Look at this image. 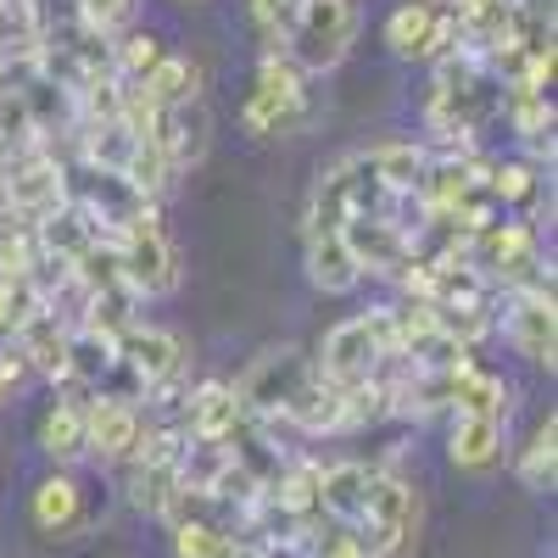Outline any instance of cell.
<instances>
[{"label":"cell","instance_id":"cell-1","mask_svg":"<svg viewBox=\"0 0 558 558\" xmlns=\"http://www.w3.org/2000/svg\"><path fill=\"white\" fill-rule=\"evenodd\" d=\"M391 347H397L391 307H380V313H363V318L336 324V330L324 336V352H318L313 368H318L330 386L352 391V386H363V380H375V368H380V357H386Z\"/></svg>","mask_w":558,"mask_h":558},{"label":"cell","instance_id":"cell-2","mask_svg":"<svg viewBox=\"0 0 558 558\" xmlns=\"http://www.w3.org/2000/svg\"><path fill=\"white\" fill-rule=\"evenodd\" d=\"M352 39H357V7L352 0H302V12H296L291 34L279 39V51H286L302 73H330L352 51Z\"/></svg>","mask_w":558,"mask_h":558},{"label":"cell","instance_id":"cell-3","mask_svg":"<svg viewBox=\"0 0 558 558\" xmlns=\"http://www.w3.org/2000/svg\"><path fill=\"white\" fill-rule=\"evenodd\" d=\"M413 536H418V497H413V486L386 475V470H375L363 520H357V547L368 558H408Z\"/></svg>","mask_w":558,"mask_h":558},{"label":"cell","instance_id":"cell-4","mask_svg":"<svg viewBox=\"0 0 558 558\" xmlns=\"http://www.w3.org/2000/svg\"><path fill=\"white\" fill-rule=\"evenodd\" d=\"M302 68L286 57V51H268L257 62V89H252V101H246V129L257 140H274V134H291L307 123V89H302Z\"/></svg>","mask_w":558,"mask_h":558},{"label":"cell","instance_id":"cell-5","mask_svg":"<svg viewBox=\"0 0 558 558\" xmlns=\"http://www.w3.org/2000/svg\"><path fill=\"white\" fill-rule=\"evenodd\" d=\"M112 246H118V263H123V286H129L140 302H146V296H168V291L179 286V252H173V241L162 235L157 207H151L146 218H134Z\"/></svg>","mask_w":558,"mask_h":558},{"label":"cell","instance_id":"cell-6","mask_svg":"<svg viewBox=\"0 0 558 558\" xmlns=\"http://www.w3.org/2000/svg\"><path fill=\"white\" fill-rule=\"evenodd\" d=\"M118 357L123 368L146 386V402H173V391L184 386V341L157 324H134L118 336Z\"/></svg>","mask_w":558,"mask_h":558},{"label":"cell","instance_id":"cell-7","mask_svg":"<svg viewBox=\"0 0 558 558\" xmlns=\"http://www.w3.org/2000/svg\"><path fill=\"white\" fill-rule=\"evenodd\" d=\"M307 375H313V357H302L296 347H268L263 357H252L246 380L235 386L241 413H252V418H279Z\"/></svg>","mask_w":558,"mask_h":558},{"label":"cell","instance_id":"cell-8","mask_svg":"<svg viewBox=\"0 0 558 558\" xmlns=\"http://www.w3.org/2000/svg\"><path fill=\"white\" fill-rule=\"evenodd\" d=\"M68 202H78L89 213V223L101 229V241H118L134 218L151 213V196H140L123 173H101V168H84L78 191H68Z\"/></svg>","mask_w":558,"mask_h":558},{"label":"cell","instance_id":"cell-9","mask_svg":"<svg viewBox=\"0 0 558 558\" xmlns=\"http://www.w3.org/2000/svg\"><path fill=\"white\" fill-rule=\"evenodd\" d=\"M502 330H508V341H514L520 357H531L536 368H553V363H558V307H553V286L508 296Z\"/></svg>","mask_w":558,"mask_h":558},{"label":"cell","instance_id":"cell-10","mask_svg":"<svg viewBox=\"0 0 558 558\" xmlns=\"http://www.w3.org/2000/svg\"><path fill=\"white\" fill-rule=\"evenodd\" d=\"M7 202H12V218H28V223H39V218H51L62 202H68V168H62V157H28V162H17L7 179Z\"/></svg>","mask_w":558,"mask_h":558},{"label":"cell","instance_id":"cell-11","mask_svg":"<svg viewBox=\"0 0 558 558\" xmlns=\"http://www.w3.org/2000/svg\"><path fill=\"white\" fill-rule=\"evenodd\" d=\"M341 241L352 252V263L363 274H397L408 263V223H397L391 213H352L347 229H341Z\"/></svg>","mask_w":558,"mask_h":558},{"label":"cell","instance_id":"cell-12","mask_svg":"<svg viewBox=\"0 0 558 558\" xmlns=\"http://www.w3.org/2000/svg\"><path fill=\"white\" fill-rule=\"evenodd\" d=\"M140 430H146L140 408H129L118 397H96V402L84 408V452H96L101 463H123L134 452Z\"/></svg>","mask_w":558,"mask_h":558},{"label":"cell","instance_id":"cell-13","mask_svg":"<svg viewBox=\"0 0 558 558\" xmlns=\"http://www.w3.org/2000/svg\"><path fill=\"white\" fill-rule=\"evenodd\" d=\"M151 140H157V151L168 157L173 173H179V168H196V162L207 157V140H213V118H207L202 96H196V101H179V107H168V112H157Z\"/></svg>","mask_w":558,"mask_h":558},{"label":"cell","instance_id":"cell-14","mask_svg":"<svg viewBox=\"0 0 558 558\" xmlns=\"http://www.w3.org/2000/svg\"><path fill=\"white\" fill-rule=\"evenodd\" d=\"M17 341V357H23V368H34V375H45L51 386H62L68 380V341H73V324H62L57 313H34L23 330L12 336Z\"/></svg>","mask_w":558,"mask_h":558},{"label":"cell","instance_id":"cell-15","mask_svg":"<svg viewBox=\"0 0 558 558\" xmlns=\"http://www.w3.org/2000/svg\"><path fill=\"white\" fill-rule=\"evenodd\" d=\"M241 397H235V386H223V380H207V386H196L191 397H184V408H179V430L191 436V441H223L229 430L241 425Z\"/></svg>","mask_w":558,"mask_h":558},{"label":"cell","instance_id":"cell-16","mask_svg":"<svg viewBox=\"0 0 558 558\" xmlns=\"http://www.w3.org/2000/svg\"><path fill=\"white\" fill-rule=\"evenodd\" d=\"M352 196H357V157L336 162L330 173H318L313 202H307V235H341L352 218Z\"/></svg>","mask_w":558,"mask_h":558},{"label":"cell","instance_id":"cell-17","mask_svg":"<svg viewBox=\"0 0 558 558\" xmlns=\"http://www.w3.org/2000/svg\"><path fill=\"white\" fill-rule=\"evenodd\" d=\"M96 241H101V229L89 223V213L78 202H62L51 218L34 223V252L39 257H57V263H78Z\"/></svg>","mask_w":558,"mask_h":558},{"label":"cell","instance_id":"cell-18","mask_svg":"<svg viewBox=\"0 0 558 558\" xmlns=\"http://www.w3.org/2000/svg\"><path fill=\"white\" fill-rule=\"evenodd\" d=\"M368 481H375V470H363V463H330V470H318V514L336 525H357L363 502H368Z\"/></svg>","mask_w":558,"mask_h":558},{"label":"cell","instance_id":"cell-19","mask_svg":"<svg viewBox=\"0 0 558 558\" xmlns=\"http://www.w3.org/2000/svg\"><path fill=\"white\" fill-rule=\"evenodd\" d=\"M279 425H296L302 436H324V430H341V386H330L313 368V375L296 386V397L286 402Z\"/></svg>","mask_w":558,"mask_h":558},{"label":"cell","instance_id":"cell-20","mask_svg":"<svg viewBox=\"0 0 558 558\" xmlns=\"http://www.w3.org/2000/svg\"><path fill=\"white\" fill-rule=\"evenodd\" d=\"M28 514H34V525L45 531V536H73L78 525H84V492H78V481L73 475H51V481H39L34 486V502H28Z\"/></svg>","mask_w":558,"mask_h":558},{"label":"cell","instance_id":"cell-21","mask_svg":"<svg viewBox=\"0 0 558 558\" xmlns=\"http://www.w3.org/2000/svg\"><path fill=\"white\" fill-rule=\"evenodd\" d=\"M112 375H118V341L96 336V330H73V341H68V380L62 386H78L89 397H101V386Z\"/></svg>","mask_w":558,"mask_h":558},{"label":"cell","instance_id":"cell-22","mask_svg":"<svg viewBox=\"0 0 558 558\" xmlns=\"http://www.w3.org/2000/svg\"><path fill=\"white\" fill-rule=\"evenodd\" d=\"M447 408L470 418H508V386L497 375H481L475 363H463L447 375Z\"/></svg>","mask_w":558,"mask_h":558},{"label":"cell","instance_id":"cell-23","mask_svg":"<svg viewBox=\"0 0 558 558\" xmlns=\"http://www.w3.org/2000/svg\"><path fill=\"white\" fill-rule=\"evenodd\" d=\"M307 279L324 296H347V291H357L363 268L352 263L341 235H307Z\"/></svg>","mask_w":558,"mask_h":558},{"label":"cell","instance_id":"cell-24","mask_svg":"<svg viewBox=\"0 0 558 558\" xmlns=\"http://www.w3.org/2000/svg\"><path fill=\"white\" fill-rule=\"evenodd\" d=\"M363 162H368V173L380 179V191L397 202V196H413V191H418V179H425L430 151H425V146H413V140H397V146L368 151Z\"/></svg>","mask_w":558,"mask_h":558},{"label":"cell","instance_id":"cell-25","mask_svg":"<svg viewBox=\"0 0 558 558\" xmlns=\"http://www.w3.org/2000/svg\"><path fill=\"white\" fill-rule=\"evenodd\" d=\"M447 458L458 463V470H492V463L502 458V418H470V413H458Z\"/></svg>","mask_w":558,"mask_h":558},{"label":"cell","instance_id":"cell-26","mask_svg":"<svg viewBox=\"0 0 558 558\" xmlns=\"http://www.w3.org/2000/svg\"><path fill=\"white\" fill-rule=\"evenodd\" d=\"M39 39H45V28H39L34 0H0V62H7V68L34 62Z\"/></svg>","mask_w":558,"mask_h":558},{"label":"cell","instance_id":"cell-27","mask_svg":"<svg viewBox=\"0 0 558 558\" xmlns=\"http://www.w3.org/2000/svg\"><path fill=\"white\" fill-rule=\"evenodd\" d=\"M179 497V458H157V463H134L129 475V502L140 514H168V502Z\"/></svg>","mask_w":558,"mask_h":558},{"label":"cell","instance_id":"cell-28","mask_svg":"<svg viewBox=\"0 0 558 558\" xmlns=\"http://www.w3.org/2000/svg\"><path fill=\"white\" fill-rule=\"evenodd\" d=\"M196 84H202V73L184 62V57H162L151 73H146V84H129V89H140L157 112H168V107H179V101H196Z\"/></svg>","mask_w":558,"mask_h":558},{"label":"cell","instance_id":"cell-29","mask_svg":"<svg viewBox=\"0 0 558 558\" xmlns=\"http://www.w3.org/2000/svg\"><path fill=\"white\" fill-rule=\"evenodd\" d=\"M223 470H229V447L223 441H191V436H184V447H179V486L184 492L213 497Z\"/></svg>","mask_w":558,"mask_h":558},{"label":"cell","instance_id":"cell-30","mask_svg":"<svg viewBox=\"0 0 558 558\" xmlns=\"http://www.w3.org/2000/svg\"><path fill=\"white\" fill-rule=\"evenodd\" d=\"M173 558H246V547L218 520H184L173 525Z\"/></svg>","mask_w":558,"mask_h":558},{"label":"cell","instance_id":"cell-31","mask_svg":"<svg viewBox=\"0 0 558 558\" xmlns=\"http://www.w3.org/2000/svg\"><path fill=\"white\" fill-rule=\"evenodd\" d=\"M430 318H436V330H441L447 341H458L463 352H470L475 341H486V336L497 330L492 302H441V307H430Z\"/></svg>","mask_w":558,"mask_h":558},{"label":"cell","instance_id":"cell-32","mask_svg":"<svg viewBox=\"0 0 558 558\" xmlns=\"http://www.w3.org/2000/svg\"><path fill=\"white\" fill-rule=\"evenodd\" d=\"M553 481H558V418L547 413V418H542V430L531 436V447L520 452V486L536 492V497H547Z\"/></svg>","mask_w":558,"mask_h":558},{"label":"cell","instance_id":"cell-33","mask_svg":"<svg viewBox=\"0 0 558 558\" xmlns=\"http://www.w3.org/2000/svg\"><path fill=\"white\" fill-rule=\"evenodd\" d=\"M492 196H497V207L536 213L542 196H547L542 168H536V162H497V168H492Z\"/></svg>","mask_w":558,"mask_h":558},{"label":"cell","instance_id":"cell-34","mask_svg":"<svg viewBox=\"0 0 558 558\" xmlns=\"http://www.w3.org/2000/svg\"><path fill=\"white\" fill-rule=\"evenodd\" d=\"M39 447L51 452L57 463H73V458H84V408H68V402H57L51 413H45V425H39Z\"/></svg>","mask_w":558,"mask_h":558},{"label":"cell","instance_id":"cell-35","mask_svg":"<svg viewBox=\"0 0 558 558\" xmlns=\"http://www.w3.org/2000/svg\"><path fill=\"white\" fill-rule=\"evenodd\" d=\"M430 23H436V12H430V7H418V0L397 7V12H391V23H386V45H391V57L413 62L418 51H425V34H430Z\"/></svg>","mask_w":558,"mask_h":558},{"label":"cell","instance_id":"cell-36","mask_svg":"<svg viewBox=\"0 0 558 558\" xmlns=\"http://www.w3.org/2000/svg\"><path fill=\"white\" fill-rule=\"evenodd\" d=\"M162 57H168V51H162L157 34H129L123 45H112V73H118V84H146V73H151Z\"/></svg>","mask_w":558,"mask_h":558},{"label":"cell","instance_id":"cell-37","mask_svg":"<svg viewBox=\"0 0 558 558\" xmlns=\"http://www.w3.org/2000/svg\"><path fill=\"white\" fill-rule=\"evenodd\" d=\"M380 418H391V397L380 380H363V386L341 391V430H368Z\"/></svg>","mask_w":558,"mask_h":558},{"label":"cell","instance_id":"cell-38","mask_svg":"<svg viewBox=\"0 0 558 558\" xmlns=\"http://www.w3.org/2000/svg\"><path fill=\"white\" fill-rule=\"evenodd\" d=\"M34 235L28 229H0V279H28V268H34Z\"/></svg>","mask_w":558,"mask_h":558},{"label":"cell","instance_id":"cell-39","mask_svg":"<svg viewBox=\"0 0 558 558\" xmlns=\"http://www.w3.org/2000/svg\"><path fill=\"white\" fill-rule=\"evenodd\" d=\"M129 12H134V0H78V23L89 34H107V39L129 23Z\"/></svg>","mask_w":558,"mask_h":558},{"label":"cell","instance_id":"cell-40","mask_svg":"<svg viewBox=\"0 0 558 558\" xmlns=\"http://www.w3.org/2000/svg\"><path fill=\"white\" fill-rule=\"evenodd\" d=\"M296 12H302V0H252V17L263 23V34L279 45L291 34V23H296Z\"/></svg>","mask_w":558,"mask_h":558},{"label":"cell","instance_id":"cell-41","mask_svg":"<svg viewBox=\"0 0 558 558\" xmlns=\"http://www.w3.org/2000/svg\"><path fill=\"white\" fill-rule=\"evenodd\" d=\"M252 558H313V553H307L302 542H263Z\"/></svg>","mask_w":558,"mask_h":558},{"label":"cell","instance_id":"cell-42","mask_svg":"<svg viewBox=\"0 0 558 558\" xmlns=\"http://www.w3.org/2000/svg\"><path fill=\"white\" fill-rule=\"evenodd\" d=\"M17 218H12V202H7V184H0V229H12Z\"/></svg>","mask_w":558,"mask_h":558},{"label":"cell","instance_id":"cell-43","mask_svg":"<svg viewBox=\"0 0 558 558\" xmlns=\"http://www.w3.org/2000/svg\"><path fill=\"white\" fill-rule=\"evenodd\" d=\"M418 7H430V12H436V7H447V12H452V7H458V0H418Z\"/></svg>","mask_w":558,"mask_h":558},{"label":"cell","instance_id":"cell-44","mask_svg":"<svg viewBox=\"0 0 558 558\" xmlns=\"http://www.w3.org/2000/svg\"><path fill=\"white\" fill-rule=\"evenodd\" d=\"M0 402H7V386H0Z\"/></svg>","mask_w":558,"mask_h":558}]
</instances>
